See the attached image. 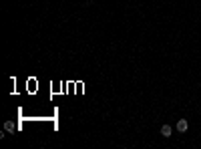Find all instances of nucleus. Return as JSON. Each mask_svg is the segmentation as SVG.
<instances>
[{"mask_svg":"<svg viewBox=\"0 0 201 149\" xmlns=\"http://www.w3.org/2000/svg\"><path fill=\"white\" fill-rule=\"evenodd\" d=\"M187 129H189L187 119H179V121H177V131H179V133H185Z\"/></svg>","mask_w":201,"mask_h":149,"instance_id":"obj_1","label":"nucleus"},{"mask_svg":"<svg viewBox=\"0 0 201 149\" xmlns=\"http://www.w3.org/2000/svg\"><path fill=\"white\" fill-rule=\"evenodd\" d=\"M171 133H173L171 125H163V127H161V135L163 137H171Z\"/></svg>","mask_w":201,"mask_h":149,"instance_id":"obj_2","label":"nucleus"},{"mask_svg":"<svg viewBox=\"0 0 201 149\" xmlns=\"http://www.w3.org/2000/svg\"><path fill=\"white\" fill-rule=\"evenodd\" d=\"M4 129H6V131H12V129H14L12 121H8V123H4Z\"/></svg>","mask_w":201,"mask_h":149,"instance_id":"obj_3","label":"nucleus"}]
</instances>
